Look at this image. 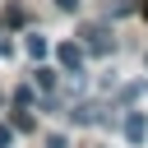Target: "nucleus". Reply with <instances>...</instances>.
<instances>
[{
  "instance_id": "13",
  "label": "nucleus",
  "mask_w": 148,
  "mask_h": 148,
  "mask_svg": "<svg viewBox=\"0 0 148 148\" xmlns=\"http://www.w3.org/2000/svg\"><path fill=\"white\" fill-rule=\"evenodd\" d=\"M143 14H148V0H143Z\"/></svg>"
},
{
  "instance_id": "5",
  "label": "nucleus",
  "mask_w": 148,
  "mask_h": 148,
  "mask_svg": "<svg viewBox=\"0 0 148 148\" xmlns=\"http://www.w3.org/2000/svg\"><path fill=\"white\" fill-rule=\"evenodd\" d=\"M32 83H37L42 92H51V88H56L60 79H56V69H46V65H37V69H32Z\"/></svg>"
},
{
  "instance_id": "9",
  "label": "nucleus",
  "mask_w": 148,
  "mask_h": 148,
  "mask_svg": "<svg viewBox=\"0 0 148 148\" xmlns=\"http://www.w3.org/2000/svg\"><path fill=\"white\" fill-rule=\"evenodd\" d=\"M5 23H14V28H18V23H23V9H18V5H9V9H5Z\"/></svg>"
},
{
  "instance_id": "12",
  "label": "nucleus",
  "mask_w": 148,
  "mask_h": 148,
  "mask_svg": "<svg viewBox=\"0 0 148 148\" xmlns=\"http://www.w3.org/2000/svg\"><path fill=\"white\" fill-rule=\"evenodd\" d=\"M9 139H14V130H9V125H0V148H9Z\"/></svg>"
},
{
  "instance_id": "2",
  "label": "nucleus",
  "mask_w": 148,
  "mask_h": 148,
  "mask_svg": "<svg viewBox=\"0 0 148 148\" xmlns=\"http://www.w3.org/2000/svg\"><path fill=\"white\" fill-rule=\"evenodd\" d=\"M56 65H60L65 74H69V69H83V46H79V42H60V46H56Z\"/></svg>"
},
{
  "instance_id": "4",
  "label": "nucleus",
  "mask_w": 148,
  "mask_h": 148,
  "mask_svg": "<svg viewBox=\"0 0 148 148\" xmlns=\"http://www.w3.org/2000/svg\"><path fill=\"white\" fill-rule=\"evenodd\" d=\"M120 130H125L130 143H143V139H148V120H143V111H130V116L120 120Z\"/></svg>"
},
{
  "instance_id": "8",
  "label": "nucleus",
  "mask_w": 148,
  "mask_h": 148,
  "mask_svg": "<svg viewBox=\"0 0 148 148\" xmlns=\"http://www.w3.org/2000/svg\"><path fill=\"white\" fill-rule=\"evenodd\" d=\"M32 97H37V92H32V88H28V83H18V88H14V106H28V102H32Z\"/></svg>"
},
{
  "instance_id": "7",
  "label": "nucleus",
  "mask_w": 148,
  "mask_h": 148,
  "mask_svg": "<svg viewBox=\"0 0 148 148\" xmlns=\"http://www.w3.org/2000/svg\"><path fill=\"white\" fill-rule=\"evenodd\" d=\"M14 130H18V134H32V130H37V120H32L23 106H14Z\"/></svg>"
},
{
  "instance_id": "11",
  "label": "nucleus",
  "mask_w": 148,
  "mask_h": 148,
  "mask_svg": "<svg viewBox=\"0 0 148 148\" xmlns=\"http://www.w3.org/2000/svg\"><path fill=\"white\" fill-rule=\"evenodd\" d=\"M46 148H69V139H65V134H51V139H46Z\"/></svg>"
},
{
  "instance_id": "10",
  "label": "nucleus",
  "mask_w": 148,
  "mask_h": 148,
  "mask_svg": "<svg viewBox=\"0 0 148 148\" xmlns=\"http://www.w3.org/2000/svg\"><path fill=\"white\" fill-rule=\"evenodd\" d=\"M56 9L60 14H79V0H56Z\"/></svg>"
},
{
  "instance_id": "3",
  "label": "nucleus",
  "mask_w": 148,
  "mask_h": 148,
  "mask_svg": "<svg viewBox=\"0 0 148 148\" xmlns=\"http://www.w3.org/2000/svg\"><path fill=\"white\" fill-rule=\"evenodd\" d=\"M69 116H74V125H106V120H111L106 106H97V102H79Z\"/></svg>"
},
{
  "instance_id": "14",
  "label": "nucleus",
  "mask_w": 148,
  "mask_h": 148,
  "mask_svg": "<svg viewBox=\"0 0 148 148\" xmlns=\"http://www.w3.org/2000/svg\"><path fill=\"white\" fill-rule=\"evenodd\" d=\"M0 28H5V18H0Z\"/></svg>"
},
{
  "instance_id": "6",
  "label": "nucleus",
  "mask_w": 148,
  "mask_h": 148,
  "mask_svg": "<svg viewBox=\"0 0 148 148\" xmlns=\"http://www.w3.org/2000/svg\"><path fill=\"white\" fill-rule=\"evenodd\" d=\"M23 46H28V56H32V60H42V56H46V51H51V46H46V37H42V32H28V42H23Z\"/></svg>"
},
{
  "instance_id": "1",
  "label": "nucleus",
  "mask_w": 148,
  "mask_h": 148,
  "mask_svg": "<svg viewBox=\"0 0 148 148\" xmlns=\"http://www.w3.org/2000/svg\"><path fill=\"white\" fill-rule=\"evenodd\" d=\"M79 46L92 51V56H111V51H116V37H111L106 23H83V28H79Z\"/></svg>"
}]
</instances>
